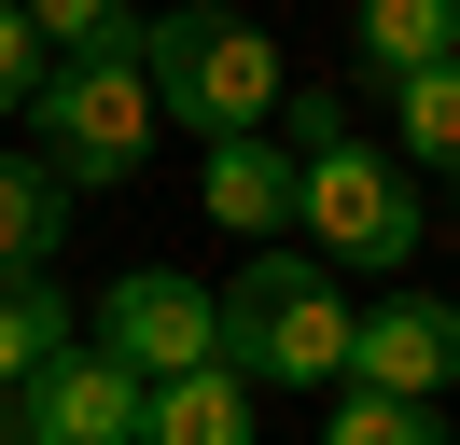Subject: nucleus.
<instances>
[{"instance_id": "f257e3e1", "label": "nucleus", "mask_w": 460, "mask_h": 445, "mask_svg": "<svg viewBox=\"0 0 460 445\" xmlns=\"http://www.w3.org/2000/svg\"><path fill=\"white\" fill-rule=\"evenodd\" d=\"M140 83H154V126H196V139H265L293 111V70L252 14L224 0H181V14L140 28Z\"/></svg>"}, {"instance_id": "f03ea898", "label": "nucleus", "mask_w": 460, "mask_h": 445, "mask_svg": "<svg viewBox=\"0 0 460 445\" xmlns=\"http://www.w3.org/2000/svg\"><path fill=\"white\" fill-rule=\"evenodd\" d=\"M349 306H335V278L307 265V250H252L237 265V292H224V376L237 389H349Z\"/></svg>"}, {"instance_id": "7ed1b4c3", "label": "nucleus", "mask_w": 460, "mask_h": 445, "mask_svg": "<svg viewBox=\"0 0 460 445\" xmlns=\"http://www.w3.org/2000/svg\"><path fill=\"white\" fill-rule=\"evenodd\" d=\"M29 126H42V167H57L70 195H84V181H126V167L154 153L140 42H126V56H57V70H42V98H29Z\"/></svg>"}, {"instance_id": "20e7f679", "label": "nucleus", "mask_w": 460, "mask_h": 445, "mask_svg": "<svg viewBox=\"0 0 460 445\" xmlns=\"http://www.w3.org/2000/svg\"><path fill=\"white\" fill-rule=\"evenodd\" d=\"M293 222H307V265H404L419 250V181L376 139H335V153H307Z\"/></svg>"}, {"instance_id": "39448f33", "label": "nucleus", "mask_w": 460, "mask_h": 445, "mask_svg": "<svg viewBox=\"0 0 460 445\" xmlns=\"http://www.w3.org/2000/svg\"><path fill=\"white\" fill-rule=\"evenodd\" d=\"M84 348H112L126 376H196V362H224V292H196L181 265H126L112 292H98V334Z\"/></svg>"}, {"instance_id": "423d86ee", "label": "nucleus", "mask_w": 460, "mask_h": 445, "mask_svg": "<svg viewBox=\"0 0 460 445\" xmlns=\"http://www.w3.org/2000/svg\"><path fill=\"white\" fill-rule=\"evenodd\" d=\"M14 445H140V376L70 334V348L14 389Z\"/></svg>"}, {"instance_id": "0eeeda50", "label": "nucleus", "mask_w": 460, "mask_h": 445, "mask_svg": "<svg viewBox=\"0 0 460 445\" xmlns=\"http://www.w3.org/2000/svg\"><path fill=\"white\" fill-rule=\"evenodd\" d=\"M447 376H460V306H432V292H391L349 334V389H376V404H432Z\"/></svg>"}, {"instance_id": "6e6552de", "label": "nucleus", "mask_w": 460, "mask_h": 445, "mask_svg": "<svg viewBox=\"0 0 460 445\" xmlns=\"http://www.w3.org/2000/svg\"><path fill=\"white\" fill-rule=\"evenodd\" d=\"M293 195H307V167L279 153V139H209V222H237V237H279Z\"/></svg>"}, {"instance_id": "1a4fd4ad", "label": "nucleus", "mask_w": 460, "mask_h": 445, "mask_svg": "<svg viewBox=\"0 0 460 445\" xmlns=\"http://www.w3.org/2000/svg\"><path fill=\"white\" fill-rule=\"evenodd\" d=\"M140 445H252V389H237L224 362L154 376V389H140Z\"/></svg>"}, {"instance_id": "9d476101", "label": "nucleus", "mask_w": 460, "mask_h": 445, "mask_svg": "<svg viewBox=\"0 0 460 445\" xmlns=\"http://www.w3.org/2000/svg\"><path fill=\"white\" fill-rule=\"evenodd\" d=\"M70 237V181L42 153H0V278H42Z\"/></svg>"}, {"instance_id": "9b49d317", "label": "nucleus", "mask_w": 460, "mask_h": 445, "mask_svg": "<svg viewBox=\"0 0 460 445\" xmlns=\"http://www.w3.org/2000/svg\"><path fill=\"white\" fill-rule=\"evenodd\" d=\"M349 42H363V70L419 83L432 56H460V0H349Z\"/></svg>"}, {"instance_id": "f8f14e48", "label": "nucleus", "mask_w": 460, "mask_h": 445, "mask_svg": "<svg viewBox=\"0 0 460 445\" xmlns=\"http://www.w3.org/2000/svg\"><path fill=\"white\" fill-rule=\"evenodd\" d=\"M70 334H84V320L57 306V278H0V404H14V389H29Z\"/></svg>"}, {"instance_id": "ddd939ff", "label": "nucleus", "mask_w": 460, "mask_h": 445, "mask_svg": "<svg viewBox=\"0 0 460 445\" xmlns=\"http://www.w3.org/2000/svg\"><path fill=\"white\" fill-rule=\"evenodd\" d=\"M391 126H404L391 167H460V56H432L419 83H391Z\"/></svg>"}, {"instance_id": "4468645a", "label": "nucleus", "mask_w": 460, "mask_h": 445, "mask_svg": "<svg viewBox=\"0 0 460 445\" xmlns=\"http://www.w3.org/2000/svg\"><path fill=\"white\" fill-rule=\"evenodd\" d=\"M321 445H447V417L432 404H376V389H335V432Z\"/></svg>"}, {"instance_id": "2eb2a0df", "label": "nucleus", "mask_w": 460, "mask_h": 445, "mask_svg": "<svg viewBox=\"0 0 460 445\" xmlns=\"http://www.w3.org/2000/svg\"><path fill=\"white\" fill-rule=\"evenodd\" d=\"M29 28H42L57 56H126V42H140V28H126V0H29Z\"/></svg>"}, {"instance_id": "dca6fc26", "label": "nucleus", "mask_w": 460, "mask_h": 445, "mask_svg": "<svg viewBox=\"0 0 460 445\" xmlns=\"http://www.w3.org/2000/svg\"><path fill=\"white\" fill-rule=\"evenodd\" d=\"M42 98V28H29V0H0V111H29Z\"/></svg>"}, {"instance_id": "f3484780", "label": "nucleus", "mask_w": 460, "mask_h": 445, "mask_svg": "<svg viewBox=\"0 0 460 445\" xmlns=\"http://www.w3.org/2000/svg\"><path fill=\"white\" fill-rule=\"evenodd\" d=\"M279 126H293V167H307V153H335V139H349V111H335V98H293Z\"/></svg>"}, {"instance_id": "a211bd4d", "label": "nucleus", "mask_w": 460, "mask_h": 445, "mask_svg": "<svg viewBox=\"0 0 460 445\" xmlns=\"http://www.w3.org/2000/svg\"><path fill=\"white\" fill-rule=\"evenodd\" d=\"M447 445H460V432H447Z\"/></svg>"}]
</instances>
